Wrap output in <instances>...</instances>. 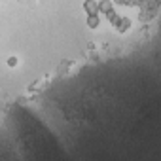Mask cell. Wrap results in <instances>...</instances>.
<instances>
[{
  "label": "cell",
  "mask_w": 161,
  "mask_h": 161,
  "mask_svg": "<svg viewBox=\"0 0 161 161\" xmlns=\"http://www.w3.org/2000/svg\"><path fill=\"white\" fill-rule=\"evenodd\" d=\"M106 15H108V19H110V23H112L114 27H118V23H119V19H121V17H119V15H118V14H116L114 10H112L110 14H106Z\"/></svg>",
  "instance_id": "cell-5"
},
{
  "label": "cell",
  "mask_w": 161,
  "mask_h": 161,
  "mask_svg": "<svg viewBox=\"0 0 161 161\" xmlns=\"http://www.w3.org/2000/svg\"><path fill=\"white\" fill-rule=\"evenodd\" d=\"M0 4H6V0H0Z\"/></svg>",
  "instance_id": "cell-9"
},
{
  "label": "cell",
  "mask_w": 161,
  "mask_h": 161,
  "mask_svg": "<svg viewBox=\"0 0 161 161\" xmlns=\"http://www.w3.org/2000/svg\"><path fill=\"white\" fill-rule=\"evenodd\" d=\"M84 10L87 15H99V2L97 0H84Z\"/></svg>",
  "instance_id": "cell-1"
},
{
  "label": "cell",
  "mask_w": 161,
  "mask_h": 161,
  "mask_svg": "<svg viewBox=\"0 0 161 161\" xmlns=\"http://www.w3.org/2000/svg\"><path fill=\"white\" fill-rule=\"evenodd\" d=\"M86 25H87L89 29H97V27L101 25V19H99V15H87V21H86Z\"/></svg>",
  "instance_id": "cell-4"
},
{
  "label": "cell",
  "mask_w": 161,
  "mask_h": 161,
  "mask_svg": "<svg viewBox=\"0 0 161 161\" xmlns=\"http://www.w3.org/2000/svg\"><path fill=\"white\" fill-rule=\"evenodd\" d=\"M114 10V2H112V0H101V2H99V12L101 14H110Z\"/></svg>",
  "instance_id": "cell-2"
},
{
  "label": "cell",
  "mask_w": 161,
  "mask_h": 161,
  "mask_svg": "<svg viewBox=\"0 0 161 161\" xmlns=\"http://www.w3.org/2000/svg\"><path fill=\"white\" fill-rule=\"evenodd\" d=\"M17 63H19V59H17L15 55H10V57H8V61H6V64H8V66H12V68H14V66H17Z\"/></svg>",
  "instance_id": "cell-6"
},
{
  "label": "cell",
  "mask_w": 161,
  "mask_h": 161,
  "mask_svg": "<svg viewBox=\"0 0 161 161\" xmlns=\"http://www.w3.org/2000/svg\"><path fill=\"white\" fill-rule=\"evenodd\" d=\"M131 25H133V23H131V19H129V17H121L116 29H118L119 32H127V31L131 29Z\"/></svg>",
  "instance_id": "cell-3"
},
{
  "label": "cell",
  "mask_w": 161,
  "mask_h": 161,
  "mask_svg": "<svg viewBox=\"0 0 161 161\" xmlns=\"http://www.w3.org/2000/svg\"><path fill=\"white\" fill-rule=\"evenodd\" d=\"M112 2H114V4H125L127 0H112Z\"/></svg>",
  "instance_id": "cell-8"
},
{
  "label": "cell",
  "mask_w": 161,
  "mask_h": 161,
  "mask_svg": "<svg viewBox=\"0 0 161 161\" xmlns=\"http://www.w3.org/2000/svg\"><path fill=\"white\" fill-rule=\"evenodd\" d=\"M17 2L23 4V6H36V4H38L36 0H17Z\"/></svg>",
  "instance_id": "cell-7"
}]
</instances>
